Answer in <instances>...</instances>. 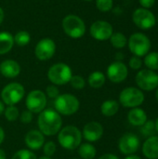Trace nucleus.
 Masks as SVG:
<instances>
[{"mask_svg": "<svg viewBox=\"0 0 158 159\" xmlns=\"http://www.w3.org/2000/svg\"><path fill=\"white\" fill-rule=\"evenodd\" d=\"M37 123L40 131L47 136H52L58 133L62 125L60 114L52 109L42 111L38 116Z\"/></svg>", "mask_w": 158, "mask_h": 159, "instance_id": "nucleus-1", "label": "nucleus"}, {"mask_svg": "<svg viewBox=\"0 0 158 159\" xmlns=\"http://www.w3.org/2000/svg\"><path fill=\"white\" fill-rule=\"evenodd\" d=\"M62 29L64 33L71 38H81L86 33V24L84 20L76 15L69 14L62 20Z\"/></svg>", "mask_w": 158, "mask_h": 159, "instance_id": "nucleus-2", "label": "nucleus"}, {"mask_svg": "<svg viewBox=\"0 0 158 159\" xmlns=\"http://www.w3.org/2000/svg\"><path fill=\"white\" fill-rule=\"evenodd\" d=\"M58 141L63 148L74 150L81 144L82 133L76 127L67 126L60 131Z\"/></svg>", "mask_w": 158, "mask_h": 159, "instance_id": "nucleus-3", "label": "nucleus"}, {"mask_svg": "<svg viewBox=\"0 0 158 159\" xmlns=\"http://www.w3.org/2000/svg\"><path fill=\"white\" fill-rule=\"evenodd\" d=\"M128 46L132 54L137 57H143L149 53L151 48V40L142 33H135L128 40Z\"/></svg>", "mask_w": 158, "mask_h": 159, "instance_id": "nucleus-4", "label": "nucleus"}, {"mask_svg": "<svg viewBox=\"0 0 158 159\" xmlns=\"http://www.w3.org/2000/svg\"><path fill=\"white\" fill-rule=\"evenodd\" d=\"M72 70L69 65L63 62L53 64L47 72V77L53 85H65L72 77Z\"/></svg>", "mask_w": 158, "mask_h": 159, "instance_id": "nucleus-5", "label": "nucleus"}, {"mask_svg": "<svg viewBox=\"0 0 158 159\" xmlns=\"http://www.w3.org/2000/svg\"><path fill=\"white\" fill-rule=\"evenodd\" d=\"M79 101L71 94H62L55 99L54 106L57 112L63 116H72L79 109Z\"/></svg>", "mask_w": 158, "mask_h": 159, "instance_id": "nucleus-6", "label": "nucleus"}, {"mask_svg": "<svg viewBox=\"0 0 158 159\" xmlns=\"http://www.w3.org/2000/svg\"><path fill=\"white\" fill-rule=\"evenodd\" d=\"M24 96V88L20 83H10L7 85L2 92L1 98L7 105H15L16 103L20 102V100Z\"/></svg>", "mask_w": 158, "mask_h": 159, "instance_id": "nucleus-7", "label": "nucleus"}, {"mask_svg": "<svg viewBox=\"0 0 158 159\" xmlns=\"http://www.w3.org/2000/svg\"><path fill=\"white\" fill-rule=\"evenodd\" d=\"M132 20L135 25L142 30H149L156 23V19L154 13L151 10L143 7L135 9L132 14Z\"/></svg>", "mask_w": 158, "mask_h": 159, "instance_id": "nucleus-8", "label": "nucleus"}, {"mask_svg": "<svg viewBox=\"0 0 158 159\" xmlns=\"http://www.w3.org/2000/svg\"><path fill=\"white\" fill-rule=\"evenodd\" d=\"M119 101L125 107L140 106L144 101V94L136 88H127L119 95Z\"/></svg>", "mask_w": 158, "mask_h": 159, "instance_id": "nucleus-9", "label": "nucleus"}, {"mask_svg": "<svg viewBox=\"0 0 158 159\" xmlns=\"http://www.w3.org/2000/svg\"><path fill=\"white\" fill-rule=\"evenodd\" d=\"M136 83L140 89L151 91L158 87V75L153 70H141L136 75Z\"/></svg>", "mask_w": 158, "mask_h": 159, "instance_id": "nucleus-10", "label": "nucleus"}, {"mask_svg": "<svg viewBox=\"0 0 158 159\" xmlns=\"http://www.w3.org/2000/svg\"><path fill=\"white\" fill-rule=\"evenodd\" d=\"M90 35L98 41L109 40L114 33V29L111 23L105 20L94 21L89 29Z\"/></svg>", "mask_w": 158, "mask_h": 159, "instance_id": "nucleus-11", "label": "nucleus"}, {"mask_svg": "<svg viewBox=\"0 0 158 159\" xmlns=\"http://www.w3.org/2000/svg\"><path fill=\"white\" fill-rule=\"evenodd\" d=\"M47 104L46 94L42 90H33L26 98V107L31 113H41Z\"/></svg>", "mask_w": 158, "mask_h": 159, "instance_id": "nucleus-12", "label": "nucleus"}, {"mask_svg": "<svg viewBox=\"0 0 158 159\" xmlns=\"http://www.w3.org/2000/svg\"><path fill=\"white\" fill-rule=\"evenodd\" d=\"M56 51V44L51 38L41 39L34 48L35 57L40 61H47L51 59Z\"/></svg>", "mask_w": 158, "mask_h": 159, "instance_id": "nucleus-13", "label": "nucleus"}, {"mask_svg": "<svg viewBox=\"0 0 158 159\" xmlns=\"http://www.w3.org/2000/svg\"><path fill=\"white\" fill-rule=\"evenodd\" d=\"M128 67L122 61H115L107 68V76L114 83H120L128 76Z\"/></svg>", "mask_w": 158, "mask_h": 159, "instance_id": "nucleus-14", "label": "nucleus"}, {"mask_svg": "<svg viewBox=\"0 0 158 159\" xmlns=\"http://www.w3.org/2000/svg\"><path fill=\"white\" fill-rule=\"evenodd\" d=\"M140 147V140L133 133L124 134L119 141V149L125 155H132L138 151Z\"/></svg>", "mask_w": 158, "mask_h": 159, "instance_id": "nucleus-15", "label": "nucleus"}, {"mask_svg": "<svg viewBox=\"0 0 158 159\" xmlns=\"http://www.w3.org/2000/svg\"><path fill=\"white\" fill-rule=\"evenodd\" d=\"M103 134V128L102 126L95 121L89 122L86 124L83 129L84 138L88 142H96L102 138Z\"/></svg>", "mask_w": 158, "mask_h": 159, "instance_id": "nucleus-16", "label": "nucleus"}, {"mask_svg": "<svg viewBox=\"0 0 158 159\" xmlns=\"http://www.w3.org/2000/svg\"><path fill=\"white\" fill-rule=\"evenodd\" d=\"M0 73L7 78H14L20 75V66L14 60H5L0 64Z\"/></svg>", "mask_w": 158, "mask_h": 159, "instance_id": "nucleus-17", "label": "nucleus"}, {"mask_svg": "<svg viewBox=\"0 0 158 159\" xmlns=\"http://www.w3.org/2000/svg\"><path fill=\"white\" fill-rule=\"evenodd\" d=\"M25 143L28 148L32 150H37L41 148L45 143V138L41 131L31 130L25 136Z\"/></svg>", "mask_w": 158, "mask_h": 159, "instance_id": "nucleus-18", "label": "nucleus"}, {"mask_svg": "<svg viewBox=\"0 0 158 159\" xmlns=\"http://www.w3.org/2000/svg\"><path fill=\"white\" fill-rule=\"evenodd\" d=\"M143 155L149 159H158V136L149 137L142 146Z\"/></svg>", "mask_w": 158, "mask_h": 159, "instance_id": "nucleus-19", "label": "nucleus"}, {"mask_svg": "<svg viewBox=\"0 0 158 159\" xmlns=\"http://www.w3.org/2000/svg\"><path fill=\"white\" fill-rule=\"evenodd\" d=\"M128 119L131 125L139 127V126H142L147 121V116L142 109L133 108L129 111Z\"/></svg>", "mask_w": 158, "mask_h": 159, "instance_id": "nucleus-20", "label": "nucleus"}, {"mask_svg": "<svg viewBox=\"0 0 158 159\" xmlns=\"http://www.w3.org/2000/svg\"><path fill=\"white\" fill-rule=\"evenodd\" d=\"M13 46V35L8 32H0V55H4L9 52Z\"/></svg>", "mask_w": 158, "mask_h": 159, "instance_id": "nucleus-21", "label": "nucleus"}, {"mask_svg": "<svg viewBox=\"0 0 158 159\" xmlns=\"http://www.w3.org/2000/svg\"><path fill=\"white\" fill-rule=\"evenodd\" d=\"M119 109V104L117 102L114 101V100H109L104 102L102 104L101 110L103 116H115Z\"/></svg>", "mask_w": 158, "mask_h": 159, "instance_id": "nucleus-22", "label": "nucleus"}, {"mask_svg": "<svg viewBox=\"0 0 158 159\" xmlns=\"http://www.w3.org/2000/svg\"><path fill=\"white\" fill-rule=\"evenodd\" d=\"M88 84L91 88L94 89H99L102 88L104 83H105V75H103V73L100 72V71H95L93 73H91L88 76Z\"/></svg>", "mask_w": 158, "mask_h": 159, "instance_id": "nucleus-23", "label": "nucleus"}, {"mask_svg": "<svg viewBox=\"0 0 158 159\" xmlns=\"http://www.w3.org/2000/svg\"><path fill=\"white\" fill-rule=\"evenodd\" d=\"M78 154L83 159H93L96 157V148L90 143L79 145Z\"/></svg>", "mask_w": 158, "mask_h": 159, "instance_id": "nucleus-24", "label": "nucleus"}, {"mask_svg": "<svg viewBox=\"0 0 158 159\" xmlns=\"http://www.w3.org/2000/svg\"><path fill=\"white\" fill-rule=\"evenodd\" d=\"M111 44L115 48H123L128 45V39L126 35L120 32L113 33L112 36L110 37Z\"/></svg>", "mask_w": 158, "mask_h": 159, "instance_id": "nucleus-25", "label": "nucleus"}, {"mask_svg": "<svg viewBox=\"0 0 158 159\" xmlns=\"http://www.w3.org/2000/svg\"><path fill=\"white\" fill-rule=\"evenodd\" d=\"M13 38L14 44L19 47H25L31 41V34L27 31H19L15 35H13Z\"/></svg>", "mask_w": 158, "mask_h": 159, "instance_id": "nucleus-26", "label": "nucleus"}, {"mask_svg": "<svg viewBox=\"0 0 158 159\" xmlns=\"http://www.w3.org/2000/svg\"><path fill=\"white\" fill-rule=\"evenodd\" d=\"M144 64L150 70H158V52H150L146 54Z\"/></svg>", "mask_w": 158, "mask_h": 159, "instance_id": "nucleus-27", "label": "nucleus"}, {"mask_svg": "<svg viewBox=\"0 0 158 159\" xmlns=\"http://www.w3.org/2000/svg\"><path fill=\"white\" fill-rule=\"evenodd\" d=\"M156 124L154 121L152 120H149V121H146L143 125H142V133L146 136V137H153L155 136L154 134L156 133Z\"/></svg>", "mask_w": 158, "mask_h": 159, "instance_id": "nucleus-28", "label": "nucleus"}, {"mask_svg": "<svg viewBox=\"0 0 158 159\" xmlns=\"http://www.w3.org/2000/svg\"><path fill=\"white\" fill-rule=\"evenodd\" d=\"M113 0H96V7L102 12H108L113 8Z\"/></svg>", "mask_w": 158, "mask_h": 159, "instance_id": "nucleus-29", "label": "nucleus"}, {"mask_svg": "<svg viewBox=\"0 0 158 159\" xmlns=\"http://www.w3.org/2000/svg\"><path fill=\"white\" fill-rule=\"evenodd\" d=\"M4 112H5V116L7 120L10 122L15 121L19 116V110L14 105H9L8 107H7V109Z\"/></svg>", "mask_w": 158, "mask_h": 159, "instance_id": "nucleus-30", "label": "nucleus"}, {"mask_svg": "<svg viewBox=\"0 0 158 159\" xmlns=\"http://www.w3.org/2000/svg\"><path fill=\"white\" fill-rule=\"evenodd\" d=\"M69 82H70L71 86L75 89H82L86 84L84 78L81 75H72Z\"/></svg>", "mask_w": 158, "mask_h": 159, "instance_id": "nucleus-31", "label": "nucleus"}, {"mask_svg": "<svg viewBox=\"0 0 158 159\" xmlns=\"http://www.w3.org/2000/svg\"><path fill=\"white\" fill-rule=\"evenodd\" d=\"M11 159H36V157L33 152L22 149L18 151Z\"/></svg>", "mask_w": 158, "mask_h": 159, "instance_id": "nucleus-32", "label": "nucleus"}, {"mask_svg": "<svg viewBox=\"0 0 158 159\" xmlns=\"http://www.w3.org/2000/svg\"><path fill=\"white\" fill-rule=\"evenodd\" d=\"M56 149H57L56 144L53 142H47L46 144H44V154L47 157H52L55 154Z\"/></svg>", "mask_w": 158, "mask_h": 159, "instance_id": "nucleus-33", "label": "nucleus"}, {"mask_svg": "<svg viewBox=\"0 0 158 159\" xmlns=\"http://www.w3.org/2000/svg\"><path fill=\"white\" fill-rule=\"evenodd\" d=\"M47 94L50 99H56L60 96V90L55 85H49L47 88Z\"/></svg>", "mask_w": 158, "mask_h": 159, "instance_id": "nucleus-34", "label": "nucleus"}, {"mask_svg": "<svg viewBox=\"0 0 158 159\" xmlns=\"http://www.w3.org/2000/svg\"><path fill=\"white\" fill-rule=\"evenodd\" d=\"M129 67L133 70H139L142 65V60L140 59V57H137V56H133L130 60H129Z\"/></svg>", "mask_w": 158, "mask_h": 159, "instance_id": "nucleus-35", "label": "nucleus"}, {"mask_svg": "<svg viewBox=\"0 0 158 159\" xmlns=\"http://www.w3.org/2000/svg\"><path fill=\"white\" fill-rule=\"evenodd\" d=\"M20 122L21 123H24V124H28L32 121L33 119V115L30 111H23L20 115Z\"/></svg>", "mask_w": 158, "mask_h": 159, "instance_id": "nucleus-36", "label": "nucleus"}, {"mask_svg": "<svg viewBox=\"0 0 158 159\" xmlns=\"http://www.w3.org/2000/svg\"><path fill=\"white\" fill-rule=\"evenodd\" d=\"M139 2H140V5H141L143 8L149 9V8H151V7L155 5L156 0H139Z\"/></svg>", "mask_w": 158, "mask_h": 159, "instance_id": "nucleus-37", "label": "nucleus"}, {"mask_svg": "<svg viewBox=\"0 0 158 159\" xmlns=\"http://www.w3.org/2000/svg\"><path fill=\"white\" fill-rule=\"evenodd\" d=\"M99 159H118V157L115 155H112V154H106V155L102 156Z\"/></svg>", "mask_w": 158, "mask_h": 159, "instance_id": "nucleus-38", "label": "nucleus"}, {"mask_svg": "<svg viewBox=\"0 0 158 159\" xmlns=\"http://www.w3.org/2000/svg\"><path fill=\"white\" fill-rule=\"evenodd\" d=\"M4 138H5V132H4L3 129L0 127V144L3 143V141H4Z\"/></svg>", "mask_w": 158, "mask_h": 159, "instance_id": "nucleus-39", "label": "nucleus"}, {"mask_svg": "<svg viewBox=\"0 0 158 159\" xmlns=\"http://www.w3.org/2000/svg\"><path fill=\"white\" fill-rule=\"evenodd\" d=\"M4 17H5L4 10H3V8L0 7V25L2 24V22H3V20H4Z\"/></svg>", "mask_w": 158, "mask_h": 159, "instance_id": "nucleus-40", "label": "nucleus"}, {"mask_svg": "<svg viewBox=\"0 0 158 159\" xmlns=\"http://www.w3.org/2000/svg\"><path fill=\"white\" fill-rule=\"evenodd\" d=\"M0 159H6V153L3 149H0Z\"/></svg>", "mask_w": 158, "mask_h": 159, "instance_id": "nucleus-41", "label": "nucleus"}, {"mask_svg": "<svg viewBox=\"0 0 158 159\" xmlns=\"http://www.w3.org/2000/svg\"><path fill=\"white\" fill-rule=\"evenodd\" d=\"M5 111V106H4V103L0 101V116L3 114V112Z\"/></svg>", "mask_w": 158, "mask_h": 159, "instance_id": "nucleus-42", "label": "nucleus"}, {"mask_svg": "<svg viewBox=\"0 0 158 159\" xmlns=\"http://www.w3.org/2000/svg\"><path fill=\"white\" fill-rule=\"evenodd\" d=\"M125 159H142L140 157H138V156H132V155H130V156H129V157H127Z\"/></svg>", "mask_w": 158, "mask_h": 159, "instance_id": "nucleus-43", "label": "nucleus"}, {"mask_svg": "<svg viewBox=\"0 0 158 159\" xmlns=\"http://www.w3.org/2000/svg\"><path fill=\"white\" fill-rule=\"evenodd\" d=\"M155 124H156V132H158V117H157V119H156V121L155 122Z\"/></svg>", "mask_w": 158, "mask_h": 159, "instance_id": "nucleus-44", "label": "nucleus"}, {"mask_svg": "<svg viewBox=\"0 0 158 159\" xmlns=\"http://www.w3.org/2000/svg\"><path fill=\"white\" fill-rule=\"evenodd\" d=\"M39 159H51V158H50V157H46V156H45V157H41Z\"/></svg>", "mask_w": 158, "mask_h": 159, "instance_id": "nucleus-45", "label": "nucleus"}, {"mask_svg": "<svg viewBox=\"0 0 158 159\" xmlns=\"http://www.w3.org/2000/svg\"><path fill=\"white\" fill-rule=\"evenodd\" d=\"M156 100H157L158 102V89L157 91H156Z\"/></svg>", "mask_w": 158, "mask_h": 159, "instance_id": "nucleus-46", "label": "nucleus"}, {"mask_svg": "<svg viewBox=\"0 0 158 159\" xmlns=\"http://www.w3.org/2000/svg\"><path fill=\"white\" fill-rule=\"evenodd\" d=\"M84 1H87V2H90V1H93V0H84Z\"/></svg>", "mask_w": 158, "mask_h": 159, "instance_id": "nucleus-47", "label": "nucleus"}, {"mask_svg": "<svg viewBox=\"0 0 158 159\" xmlns=\"http://www.w3.org/2000/svg\"><path fill=\"white\" fill-rule=\"evenodd\" d=\"M156 21H157V23H158V18H157V20H156Z\"/></svg>", "mask_w": 158, "mask_h": 159, "instance_id": "nucleus-48", "label": "nucleus"}]
</instances>
